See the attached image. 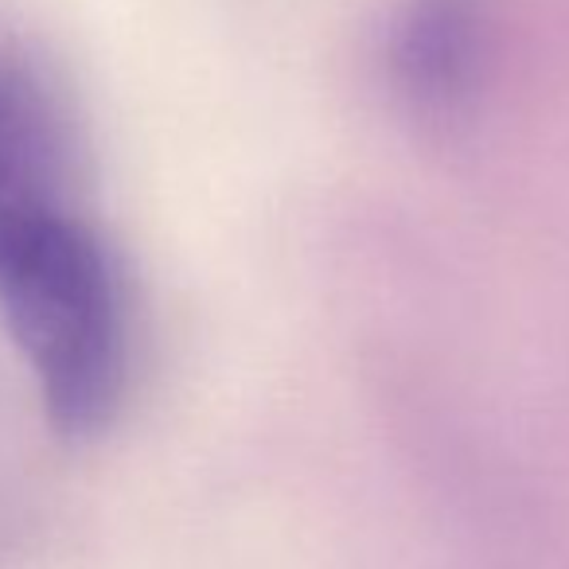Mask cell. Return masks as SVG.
<instances>
[{
	"mask_svg": "<svg viewBox=\"0 0 569 569\" xmlns=\"http://www.w3.org/2000/svg\"><path fill=\"white\" fill-rule=\"evenodd\" d=\"M0 317L36 371L51 426L94 437L129 379V305L118 258L74 203L0 219Z\"/></svg>",
	"mask_w": 569,
	"mask_h": 569,
	"instance_id": "6da1fadb",
	"label": "cell"
},
{
	"mask_svg": "<svg viewBox=\"0 0 569 569\" xmlns=\"http://www.w3.org/2000/svg\"><path fill=\"white\" fill-rule=\"evenodd\" d=\"M74 133L56 87L20 59H0V219L71 203Z\"/></svg>",
	"mask_w": 569,
	"mask_h": 569,
	"instance_id": "3957f363",
	"label": "cell"
},
{
	"mask_svg": "<svg viewBox=\"0 0 569 569\" xmlns=\"http://www.w3.org/2000/svg\"><path fill=\"white\" fill-rule=\"evenodd\" d=\"M488 51V0H406L387 40L390 82L413 113L452 118L480 87Z\"/></svg>",
	"mask_w": 569,
	"mask_h": 569,
	"instance_id": "7a4b0ae2",
	"label": "cell"
}]
</instances>
